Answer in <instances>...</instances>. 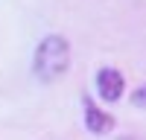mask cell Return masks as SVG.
I'll use <instances>...</instances> for the list:
<instances>
[{"instance_id":"3957f363","label":"cell","mask_w":146,"mask_h":140,"mask_svg":"<svg viewBox=\"0 0 146 140\" xmlns=\"http://www.w3.org/2000/svg\"><path fill=\"white\" fill-rule=\"evenodd\" d=\"M85 128H88L91 134H108L114 128V117L85 99Z\"/></svg>"},{"instance_id":"7a4b0ae2","label":"cell","mask_w":146,"mask_h":140,"mask_svg":"<svg viewBox=\"0 0 146 140\" xmlns=\"http://www.w3.org/2000/svg\"><path fill=\"white\" fill-rule=\"evenodd\" d=\"M94 82H96V93L105 102H117L123 96V90H126V79H123V73L117 67H100Z\"/></svg>"},{"instance_id":"277c9868","label":"cell","mask_w":146,"mask_h":140,"mask_svg":"<svg viewBox=\"0 0 146 140\" xmlns=\"http://www.w3.org/2000/svg\"><path fill=\"white\" fill-rule=\"evenodd\" d=\"M131 105H137V108H146V85H140L135 93H131Z\"/></svg>"},{"instance_id":"6da1fadb","label":"cell","mask_w":146,"mask_h":140,"mask_svg":"<svg viewBox=\"0 0 146 140\" xmlns=\"http://www.w3.org/2000/svg\"><path fill=\"white\" fill-rule=\"evenodd\" d=\"M32 70L41 82H56L70 70V44L64 35H47L35 47Z\"/></svg>"}]
</instances>
